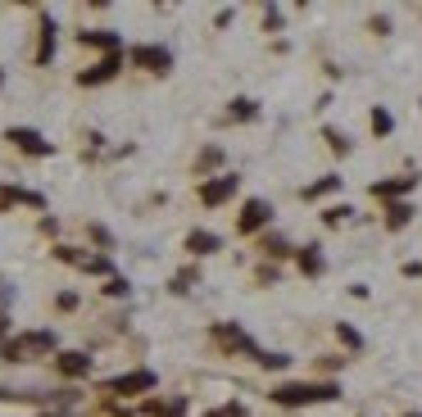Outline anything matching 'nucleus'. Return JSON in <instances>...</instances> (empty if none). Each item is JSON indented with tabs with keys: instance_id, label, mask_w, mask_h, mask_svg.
<instances>
[{
	"instance_id": "nucleus-7",
	"label": "nucleus",
	"mask_w": 422,
	"mask_h": 417,
	"mask_svg": "<svg viewBox=\"0 0 422 417\" xmlns=\"http://www.w3.org/2000/svg\"><path fill=\"white\" fill-rule=\"evenodd\" d=\"M9 141L19 145V150H28V154H51L55 145L41 137V132H32V127H9Z\"/></svg>"
},
{
	"instance_id": "nucleus-8",
	"label": "nucleus",
	"mask_w": 422,
	"mask_h": 417,
	"mask_svg": "<svg viewBox=\"0 0 422 417\" xmlns=\"http://www.w3.org/2000/svg\"><path fill=\"white\" fill-rule=\"evenodd\" d=\"M114 395H141V390H155V372H128L118 381H109Z\"/></svg>"
},
{
	"instance_id": "nucleus-1",
	"label": "nucleus",
	"mask_w": 422,
	"mask_h": 417,
	"mask_svg": "<svg viewBox=\"0 0 422 417\" xmlns=\"http://www.w3.org/2000/svg\"><path fill=\"white\" fill-rule=\"evenodd\" d=\"M268 399H272V403H282V408H309V403H336V399H341V386H336V381H291V386H277Z\"/></svg>"
},
{
	"instance_id": "nucleus-14",
	"label": "nucleus",
	"mask_w": 422,
	"mask_h": 417,
	"mask_svg": "<svg viewBox=\"0 0 422 417\" xmlns=\"http://www.w3.org/2000/svg\"><path fill=\"white\" fill-rule=\"evenodd\" d=\"M78 41H82V46H101V51L118 55V36H114V32H82Z\"/></svg>"
},
{
	"instance_id": "nucleus-26",
	"label": "nucleus",
	"mask_w": 422,
	"mask_h": 417,
	"mask_svg": "<svg viewBox=\"0 0 422 417\" xmlns=\"http://www.w3.org/2000/svg\"><path fill=\"white\" fill-rule=\"evenodd\" d=\"M209 417H245L241 403H227V408H218V413H209Z\"/></svg>"
},
{
	"instance_id": "nucleus-17",
	"label": "nucleus",
	"mask_w": 422,
	"mask_h": 417,
	"mask_svg": "<svg viewBox=\"0 0 422 417\" xmlns=\"http://www.w3.org/2000/svg\"><path fill=\"white\" fill-rule=\"evenodd\" d=\"M331 191H341V177H322L314 186H304V200H322V195H331Z\"/></svg>"
},
{
	"instance_id": "nucleus-2",
	"label": "nucleus",
	"mask_w": 422,
	"mask_h": 417,
	"mask_svg": "<svg viewBox=\"0 0 422 417\" xmlns=\"http://www.w3.org/2000/svg\"><path fill=\"white\" fill-rule=\"evenodd\" d=\"M46 349H55V331H32V336L9 340V345H5V359L19 363V359H28V354H46Z\"/></svg>"
},
{
	"instance_id": "nucleus-12",
	"label": "nucleus",
	"mask_w": 422,
	"mask_h": 417,
	"mask_svg": "<svg viewBox=\"0 0 422 417\" xmlns=\"http://www.w3.org/2000/svg\"><path fill=\"white\" fill-rule=\"evenodd\" d=\"M218 245H222V241L214 236V231H191V236H186V250H191L195 259H200V254H214Z\"/></svg>"
},
{
	"instance_id": "nucleus-19",
	"label": "nucleus",
	"mask_w": 422,
	"mask_h": 417,
	"mask_svg": "<svg viewBox=\"0 0 422 417\" xmlns=\"http://www.w3.org/2000/svg\"><path fill=\"white\" fill-rule=\"evenodd\" d=\"M254 363H259V367H268V372H272V367L282 372V367L291 363V354H264V349H254Z\"/></svg>"
},
{
	"instance_id": "nucleus-9",
	"label": "nucleus",
	"mask_w": 422,
	"mask_h": 417,
	"mask_svg": "<svg viewBox=\"0 0 422 417\" xmlns=\"http://www.w3.org/2000/svg\"><path fill=\"white\" fill-rule=\"evenodd\" d=\"M118 64H123V55H105L101 59V64H96L91 73H82V87H96V82H109V78H114V73H118Z\"/></svg>"
},
{
	"instance_id": "nucleus-21",
	"label": "nucleus",
	"mask_w": 422,
	"mask_h": 417,
	"mask_svg": "<svg viewBox=\"0 0 422 417\" xmlns=\"http://www.w3.org/2000/svg\"><path fill=\"white\" fill-rule=\"evenodd\" d=\"M155 417H182L186 413V399H173V403H150Z\"/></svg>"
},
{
	"instance_id": "nucleus-22",
	"label": "nucleus",
	"mask_w": 422,
	"mask_h": 417,
	"mask_svg": "<svg viewBox=\"0 0 422 417\" xmlns=\"http://www.w3.org/2000/svg\"><path fill=\"white\" fill-rule=\"evenodd\" d=\"M391 127H395V118L386 114V109H372V132H377V137H386Z\"/></svg>"
},
{
	"instance_id": "nucleus-16",
	"label": "nucleus",
	"mask_w": 422,
	"mask_h": 417,
	"mask_svg": "<svg viewBox=\"0 0 422 417\" xmlns=\"http://www.w3.org/2000/svg\"><path fill=\"white\" fill-rule=\"evenodd\" d=\"M51 55H55V23L46 19L41 23V51H36V64H51Z\"/></svg>"
},
{
	"instance_id": "nucleus-20",
	"label": "nucleus",
	"mask_w": 422,
	"mask_h": 417,
	"mask_svg": "<svg viewBox=\"0 0 422 417\" xmlns=\"http://www.w3.org/2000/svg\"><path fill=\"white\" fill-rule=\"evenodd\" d=\"M350 213H354L350 204H331L327 213H322V223H327V227H341V223H345V218H350Z\"/></svg>"
},
{
	"instance_id": "nucleus-18",
	"label": "nucleus",
	"mask_w": 422,
	"mask_h": 417,
	"mask_svg": "<svg viewBox=\"0 0 422 417\" xmlns=\"http://www.w3.org/2000/svg\"><path fill=\"white\" fill-rule=\"evenodd\" d=\"M264 254H268V259H287V254H291V241H287V236H264Z\"/></svg>"
},
{
	"instance_id": "nucleus-11",
	"label": "nucleus",
	"mask_w": 422,
	"mask_h": 417,
	"mask_svg": "<svg viewBox=\"0 0 422 417\" xmlns=\"http://www.w3.org/2000/svg\"><path fill=\"white\" fill-rule=\"evenodd\" d=\"M413 186H418V177H395V181H377L372 195H377V200H395V195H408Z\"/></svg>"
},
{
	"instance_id": "nucleus-6",
	"label": "nucleus",
	"mask_w": 422,
	"mask_h": 417,
	"mask_svg": "<svg viewBox=\"0 0 422 417\" xmlns=\"http://www.w3.org/2000/svg\"><path fill=\"white\" fill-rule=\"evenodd\" d=\"M214 345H222V349H232V354H241V349H250L254 354V345H250V336H245L241 327H232V322H218L214 327Z\"/></svg>"
},
{
	"instance_id": "nucleus-13",
	"label": "nucleus",
	"mask_w": 422,
	"mask_h": 417,
	"mask_svg": "<svg viewBox=\"0 0 422 417\" xmlns=\"http://www.w3.org/2000/svg\"><path fill=\"white\" fill-rule=\"evenodd\" d=\"M408 218H413V204H408V200H395V204L386 208V227H391V231H400Z\"/></svg>"
},
{
	"instance_id": "nucleus-10",
	"label": "nucleus",
	"mask_w": 422,
	"mask_h": 417,
	"mask_svg": "<svg viewBox=\"0 0 422 417\" xmlns=\"http://www.w3.org/2000/svg\"><path fill=\"white\" fill-rule=\"evenodd\" d=\"M55 367H59L64 376H86V372H91V359L78 354V349H68V354H59V359H55Z\"/></svg>"
},
{
	"instance_id": "nucleus-25",
	"label": "nucleus",
	"mask_w": 422,
	"mask_h": 417,
	"mask_svg": "<svg viewBox=\"0 0 422 417\" xmlns=\"http://www.w3.org/2000/svg\"><path fill=\"white\" fill-rule=\"evenodd\" d=\"M336 336L345 340V345H350V349H359V345H364V340H359V331L354 327H336Z\"/></svg>"
},
{
	"instance_id": "nucleus-24",
	"label": "nucleus",
	"mask_w": 422,
	"mask_h": 417,
	"mask_svg": "<svg viewBox=\"0 0 422 417\" xmlns=\"http://www.w3.org/2000/svg\"><path fill=\"white\" fill-rule=\"evenodd\" d=\"M327 141H331V150H336V154H350V141H345L336 127H327Z\"/></svg>"
},
{
	"instance_id": "nucleus-4",
	"label": "nucleus",
	"mask_w": 422,
	"mask_h": 417,
	"mask_svg": "<svg viewBox=\"0 0 422 417\" xmlns=\"http://www.w3.org/2000/svg\"><path fill=\"white\" fill-rule=\"evenodd\" d=\"M237 186H241L237 173H222V177H214V181H205V186H200V204H209V208L227 204L232 195H237Z\"/></svg>"
},
{
	"instance_id": "nucleus-3",
	"label": "nucleus",
	"mask_w": 422,
	"mask_h": 417,
	"mask_svg": "<svg viewBox=\"0 0 422 417\" xmlns=\"http://www.w3.org/2000/svg\"><path fill=\"white\" fill-rule=\"evenodd\" d=\"M268 223H272V204L268 200H245L241 204V213H237V231H241V236H250V231L268 227Z\"/></svg>"
},
{
	"instance_id": "nucleus-23",
	"label": "nucleus",
	"mask_w": 422,
	"mask_h": 417,
	"mask_svg": "<svg viewBox=\"0 0 422 417\" xmlns=\"http://www.w3.org/2000/svg\"><path fill=\"white\" fill-rule=\"evenodd\" d=\"M254 100H232V118H254Z\"/></svg>"
},
{
	"instance_id": "nucleus-5",
	"label": "nucleus",
	"mask_w": 422,
	"mask_h": 417,
	"mask_svg": "<svg viewBox=\"0 0 422 417\" xmlns=\"http://www.w3.org/2000/svg\"><path fill=\"white\" fill-rule=\"evenodd\" d=\"M128 59H132L136 68H150V73H168L173 68V55L164 51V46H132Z\"/></svg>"
},
{
	"instance_id": "nucleus-27",
	"label": "nucleus",
	"mask_w": 422,
	"mask_h": 417,
	"mask_svg": "<svg viewBox=\"0 0 422 417\" xmlns=\"http://www.w3.org/2000/svg\"><path fill=\"white\" fill-rule=\"evenodd\" d=\"M418 417H422V413H418Z\"/></svg>"
},
{
	"instance_id": "nucleus-15",
	"label": "nucleus",
	"mask_w": 422,
	"mask_h": 417,
	"mask_svg": "<svg viewBox=\"0 0 422 417\" xmlns=\"http://www.w3.org/2000/svg\"><path fill=\"white\" fill-rule=\"evenodd\" d=\"M322 268H327V263H322L318 245H309V250H300V273H304V277H318Z\"/></svg>"
}]
</instances>
